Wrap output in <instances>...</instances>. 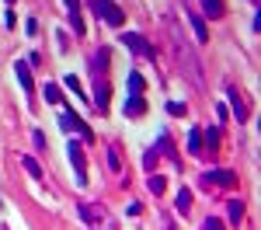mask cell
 Instances as JSON below:
<instances>
[{"mask_svg": "<svg viewBox=\"0 0 261 230\" xmlns=\"http://www.w3.org/2000/svg\"><path fill=\"white\" fill-rule=\"evenodd\" d=\"M87 7H91V14H94L98 21L112 24V28H122V21H125L122 7H115L112 0H87Z\"/></svg>", "mask_w": 261, "mask_h": 230, "instance_id": "obj_1", "label": "cell"}, {"mask_svg": "<svg viewBox=\"0 0 261 230\" xmlns=\"http://www.w3.org/2000/svg\"><path fill=\"white\" fill-rule=\"evenodd\" d=\"M119 39H122V45H125V49L140 53L143 60H153V45H150V42L143 39V35H136V32H122Z\"/></svg>", "mask_w": 261, "mask_h": 230, "instance_id": "obj_2", "label": "cell"}, {"mask_svg": "<svg viewBox=\"0 0 261 230\" xmlns=\"http://www.w3.org/2000/svg\"><path fill=\"white\" fill-rule=\"evenodd\" d=\"M178 56H181V66H185V70L192 73V81L202 84V66H199V56H195V53H192L188 45H181V42H178Z\"/></svg>", "mask_w": 261, "mask_h": 230, "instance_id": "obj_3", "label": "cell"}, {"mask_svg": "<svg viewBox=\"0 0 261 230\" xmlns=\"http://www.w3.org/2000/svg\"><path fill=\"white\" fill-rule=\"evenodd\" d=\"M202 182H205V185H223V188H230L233 182H237V174H233L230 167H213V171H205V174H202Z\"/></svg>", "mask_w": 261, "mask_h": 230, "instance_id": "obj_4", "label": "cell"}, {"mask_svg": "<svg viewBox=\"0 0 261 230\" xmlns=\"http://www.w3.org/2000/svg\"><path fill=\"white\" fill-rule=\"evenodd\" d=\"M70 164L77 171V185H87V161H84L81 143H73V140H70Z\"/></svg>", "mask_w": 261, "mask_h": 230, "instance_id": "obj_5", "label": "cell"}, {"mask_svg": "<svg viewBox=\"0 0 261 230\" xmlns=\"http://www.w3.org/2000/svg\"><path fill=\"white\" fill-rule=\"evenodd\" d=\"M60 125H63V129H66V133H81V136H84V140H87V143L94 140V133H91V129H87V125H84L81 119L73 115V112H63V115H60Z\"/></svg>", "mask_w": 261, "mask_h": 230, "instance_id": "obj_6", "label": "cell"}, {"mask_svg": "<svg viewBox=\"0 0 261 230\" xmlns=\"http://www.w3.org/2000/svg\"><path fill=\"white\" fill-rule=\"evenodd\" d=\"M14 73H18V84L24 87V94H35V84H32V66L24 60H18L14 63Z\"/></svg>", "mask_w": 261, "mask_h": 230, "instance_id": "obj_7", "label": "cell"}, {"mask_svg": "<svg viewBox=\"0 0 261 230\" xmlns=\"http://www.w3.org/2000/svg\"><path fill=\"white\" fill-rule=\"evenodd\" d=\"M185 18H188V24H192V32H195V39H199V42L209 39V28H205V18H202V14H195V11L188 7V11H185Z\"/></svg>", "mask_w": 261, "mask_h": 230, "instance_id": "obj_8", "label": "cell"}, {"mask_svg": "<svg viewBox=\"0 0 261 230\" xmlns=\"http://www.w3.org/2000/svg\"><path fill=\"white\" fill-rule=\"evenodd\" d=\"M226 98H230V105H233V119L244 122V119H247V105H244V98L237 94V87H226Z\"/></svg>", "mask_w": 261, "mask_h": 230, "instance_id": "obj_9", "label": "cell"}, {"mask_svg": "<svg viewBox=\"0 0 261 230\" xmlns=\"http://www.w3.org/2000/svg\"><path fill=\"white\" fill-rule=\"evenodd\" d=\"M143 112H146V101H143V94H129V98H125V115H129V119H140Z\"/></svg>", "mask_w": 261, "mask_h": 230, "instance_id": "obj_10", "label": "cell"}, {"mask_svg": "<svg viewBox=\"0 0 261 230\" xmlns=\"http://www.w3.org/2000/svg\"><path fill=\"white\" fill-rule=\"evenodd\" d=\"M66 11H70V21H73V35H84V21H81V0H63Z\"/></svg>", "mask_w": 261, "mask_h": 230, "instance_id": "obj_11", "label": "cell"}, {"mask_svg": "<svg viewBox=\"0 0 261 230\" xmlns=\"http://www.w3.org/2000/svg\"><path fill=\"white\" fill-rule=\"evenodd\" d=\"M81 216L87 220V223H101V220H108V216H105V209L91 206V202H81Z\"/></svg>", "mask_w": 261, "mask_h": 230, "instance_id": "obj_12", "label": "cell"}, {"mask_svg": "<svg viewBox=\"0 0 261 230\" xmlns=\"http://www.w3.org/2000/svg\"><path fill=\"white\" fill-rule=\"evenodd\" d=\"M108 56H112V53H108L105 45H101V49H94V53H91V70H94V73H101V70L108 66Z\"/></svg>", "mask_w": 261, "mask_h": 230, "instance_id": "obj_13", "label": "cell"}, {"mask_svg": "<svg viewBox=\"0 0 261 230\" xmlns=\"http://www.w3.org/2000/svg\"><path fill=\"white\" fill-rule=\"evenodd\" d=\"M202 4V14L205 18H220L223 14V0H199Z\"/></svg>", "mask_w": 261, "mask_h": 230, "instance_id": "obj_14", "label": "cell"}, {"mask_svg": "<svg viewBox=\"0 0 261 230\" xmlns=\"http://www.w3.org/2000/svg\"><path fill=\"white\" fill-rule=\"evenodd\" d=\"M21 167H24L35 182H42V167H39V161H35V157H28V154H24V157H21Z\"/></svg>", "mask_w": 261, "mask_h": 230, "instance_id": "obj_15", "label": "cell"}, {"mask_svg": "<svg viewBox=\"0 0 261 230\" xmlns=\"http://www.w3.org/2000/svg\"><path fill=\"white\" fill-rule=\"evenodd\" d=\"M91 101H94V105H98V108H101V112H105V108H108V87H105V84H94V98H91Z\"/></svg>", "mask_w": 261, "mask_h": 230, "instance_id": "obj_16", "label": "cell"}, {"mask_svg": "<svg viewBox=\"0 0 261 230\" xmlns=\"http://www.w3.org/2000/svg\"><path fill=\"white\" fill-rule=\"evenodd\" d=\"M188 154H202V129L188 133Z\"/></svg>", "mask_w": 261, "mask_h": 230, "instance_id": "obj_17", "label": "cell"}, {"mask_svg": "<svg viewBox=\"0 0 261 230\" xmlns=\"http://www.w3.org/2000/svg\"><path fill=\"white\" fill-rule=\"evenodd\" d=\"M244 220V202L241 199H230V223H241Z\"/></svg>", "mask_w": 261, "mask_h": 230, "instance_id": "obj_18", "label": "cell"}, {"mask_svg": "<svg viewBox=\"0 0 261 230\" xmlns=\"http://www.w3.org/2000/svg\"><path fill=\"white\" fill-rule=\"evenodd\" d=\"M174 206H178V213H188V209H192V192H188V188L178 192V202H174Z\"/></svg>", "mask_w": 261, "mask_h": 230, "instance_id": "obj_19", "label": "cell"}, {"mask_svg": "<svg viewBox=\"0 0 261 230\" xmlns=\"http://www.w3.org/2000/svg\"><path fill=\"white\" fill-rule=\"evenodd\" d=\"M125 84H129V94H143V77L136 73V70L129 73V81H125Z\"/></svg>", "mask_w": 261, "mask_h": 230, "instance_id": "obj_20", "label": "cell"}, {"mask_svg": "<svg viewBox=\"0 0 261 230\" xmlns=\"http://www.w3.org/2000/svg\"><path fill=\"white\" fill-rule=\"evenodd\" d=\"M42 91H45V101H49V105H60L63 94H60V87H56V84H45Z\"/></svg>", "mask_w": 261, "mask_h": 230, "instance_id": "obj_21", "label": "cell"}, {"mask_svg": "<svg viewBox=\"0 0 261 230\" xmlns=\"http://www.w3.org/2000/svg\"><path fill=\"white\" fill-rule=\"evenodd\" d=\"M146 188H150L153 195H161V192H164V178H161V174H157V178H150V182H146Z\"/></svg>", "mask_w": 261, "mask_h": 230, "instance_id": "obj_22", "label": "cell"}, {"mask_svg": "<svg viewBox=\"0 0 261 230\" xmlns=\"http://www.w3.org/2000/svg\"><path fill=\"white\" fill-rule=\"evenodd\" d=\"M205 140H209V146L216 150V146H220V129H216V125H213V129H205Z\"/></svg>", "mask_w": 261, "mask_h": 230, "instance_id": "obj_23", "label": "cell"}, {"mask_svg": "<svg viewBox=\"0 0 261 230\" xmlns=\"http://www.w3.org/2000/svg\"><path fill=\"white\" fill-rule=\"evenodd\" d=\"M108 167H112V171H122V164H119V154H115V146H108Z\"/></svg>", "mask_w": 261, "mask_h": 230, "instance_id": "obj_24", "label": "cell"}, {"mask_svg": "<svg viewBox=\"0 0 261 230\" xmlns=\"http://www.w3.org/2000/svg\"><path fill=\"white\" fill-rule=\"evenodd\" d=\"M202 230H226V227H223V220H216V216H209V220L202 223Z\"/></svg>", "mask_w": 261, "mask_h": 230, "instance_id": "obj_25", "label": "cell"}, {"mask_svg": "<svg viewBox=\"0 0 261 230\" xmlns=\"http://www.w3.org/2000/svg\"><path fill=\"white\" fill-rule=\"evenodd\" d=\"M32 143H35V150H45V136H42V129L32 133Z\"/></svg>", "mask_w": 261, "mask_h": 230, "instance_id": "obj_26", "label": "cell"}, {"mask_svg": "<svg viewBox=\"0 0 261 230\" xmlns=\"http://www.w3.org/2000/svg\"><path fill=\"white\" fill-rule=\"evenodd\" d=\"M66 87H70L73 94H81V84H77V77H73V73H66Z\"/></svg>", "mask_w": 261, "mask_h": 230, "instance_id": "obj_27", "label": "cell"}, {"mask_svg": "<svg viewBox=\"0 0 261 230\" xmlns=\"http://www.w3.org/2000/svg\"><path fill=\"white\" fill-rule=\"evenodd\" d=\"M24 32H28V35H35V32H39V21L28 18V21H24Z\"/></svg>", "mask_w": 261, "mask_h": 230, "instance_id": "obj_28", "label": "cell"}, {"mask_svg": "<svg viewBox=\"0 0 261 230\" xmlns=\"http://www.w3.org/2000/svg\"><path fill=\"white\" fill-rule=\"evenodd\" d=\"M167 112H171V115H185V105H178V101H171V105H167Z\"/></svg>", "mask_w": 261, "mask_h": 230, "instance_id": "obj_29", "label": "cell"}]
</instances>
